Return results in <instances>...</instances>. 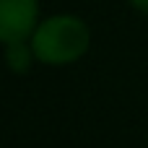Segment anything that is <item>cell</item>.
I'll return each instance as SVG.
<instances>
[{"mask_svg": "<svg viewBox=\"0 0 148 148\" xmlns=\"http://www.w3.org/2000/svg\"><path fill=\"white\" fill-rule=\"evenodd\" d=\"M36 62V55H34V47L29 39H18V42H8L5 44V65L10 73L16 75H23L31 70V65Z\"/></svg>", "mask_w": 148, "mask_h": 148, "instance_id": "3", "label": "cell"}, {"mask_svg": "<svg viewBox=\"0 0 148 148\" xmlns=\"http://www.w3.org/2000/svg\"><path fill=\"white\" fill-rule=\"evenodd\" d=\"M130 5L140 13H148V0H130Z\"/></svg>", "mask_w": 148, "mask_h": 148, "instance_id": "4", "label": "cell"}, {"mask_svg": "<svg viewBox=\"0 0 148 148\" xmlns=\"http://www.w3.org/2000/svg\"><path fill=\"white\" fill-rule=\"evenodd\" d=\"M34 55L44 65H70L88 52L91 31L83 18L60 13L49 16L36 23L34 34L29 36Z\"/></svg>", "mask_w": 148, "mask_h": 148, "instance_id": "1", "label": "cell"}, {"mask_svg": "<svg viewBox=\"0 0 148 148\" xmlns=\"http://www.w3.org/2000/svg\"><path fill=\"white\" fill-rule=\"evenodd\" d=\"M39 23V0H0V44L29 39Z\"/></svg>", "mask_w": 148, "mask_h": 148, "instance_id": "2", "label": "cell"}]
</instances>
